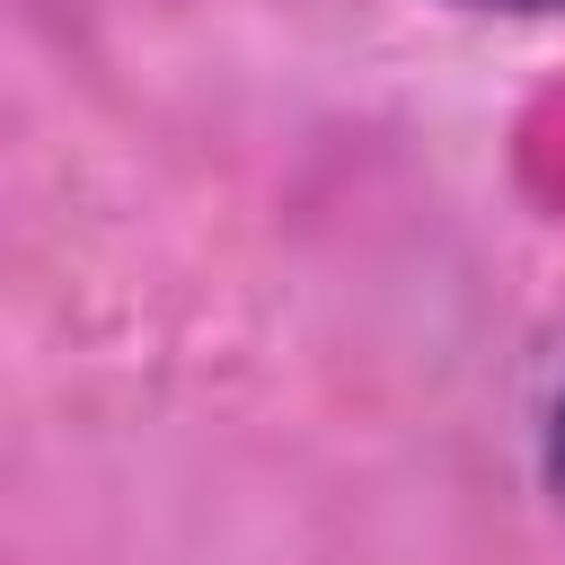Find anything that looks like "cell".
Here are the masks:
<instances>
[{
	"label": "cell",
	"mask_w": 565,
	"mask_h": 565,
	"mask_svg": "<svg viewBox=\"0 0 565 565\" xmlns=\"http://www.w3.org/2000/svg\"><path fill=\"white\" fill-rule=\"evenodd\" d=\"M547 468H556V494H565V406H556V450H547Z\"/></svg>",
	"instance_id": "cell-1"
},
{
	"label": "cell",
	"mask_w": 565,
	"mask_h": 565,
	"mask_svg": "<svg viewBox=\"0 0 565 565\" xmlns=\"http://www.w3.org/2000/svg\"><path fill=\"white\" fill-rule=\"evenodd\" d=\"M477 9H556V0H477Z\"/></svg>",
	"instance_id": "cell-2"
}]
</instances>
